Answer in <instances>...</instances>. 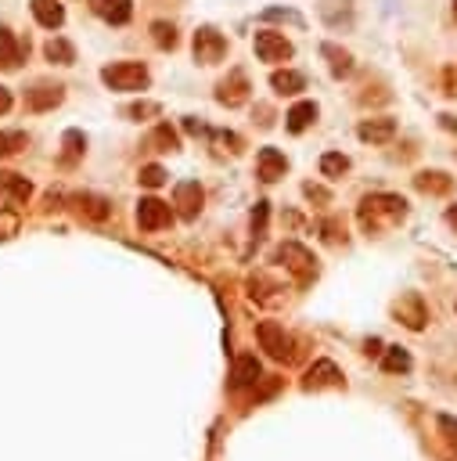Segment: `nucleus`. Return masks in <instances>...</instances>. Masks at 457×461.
Returning a JSON list of instances; mask_svg holds the SVG:
<instances>
[{
  "mask_svg": "<svg viewBox=\"0 0 457 461\" xmlns=\"http://www.w3.org/2000/svg\"><path fill=\"white\" fill-rule=\"evenodd\" d=\"M417 187L421 191H432V194H443V191H450V176H443V173H421L417 176Z\"/></svg>",
  "mask_w": 457,
  "mask_h": 461,
  "instance_id": "obj_25",
  "label": "nucleus"
},
{
  "mask_svg": "<svg viewBox=\"0 0 457 461\" xmlns=\"http://www.w3.org/2000/svg\"><path fill=\"white\" fill-rule=\"evenodd\" d=\"M151 29H155V40H158V47H173V43H176V32H173V25H166V22H155Z\"/></svg>",
  "mask_w": 457,
  "mask_h": 461,
  "instance_id": "obj_32",
  "label": "nucleus"
},
{
  "mask_svg": "<svg viewBox=\"0 0 457 461\" xmlns=\"http://www.w3.org/2000/svg\"><path fill=\"white\" fill-rule=\"evenodd\" d=\"M151 144H158V151H173V148H176V133L162 122V126L151 133Z\"/></svg>",
  "mask_w": 457,
  "mask_h": 461,
  "instance_id": "obj_28",
  "label": "nucleus"
},
{
  "mask_svg": "<svg viewBox=\"0 0 457 461\" xmlns=\"http://www.w3.org/2000/svg\"><path fill=\"white\" fill-rule=\"evenodd\" d=\"M342 375H338V367L331 364V360H320V364H313L309 367V385H331V382H338Z\"/></svg>",
  "mask_w": 457,
  "mask_h": 461,
  "instance_id": "obj_22",
  "label": "nucleus"
},
{
  "mask_svg": "<svg viewBox=\"0 0 457 461\" xmlns=\"http://www.w3.org/2000/svg\"><path fill=\"white\" fill-rule=\"evenodd\" d=\"M270 86H273L277 94H299V90L306 86V76H302V72L284 68V72H273V76H270Z\"/></svg>",
  "mask_w": 457,
  "mask_h": 461,
  "instance_id": "obj_18",
  "label": "nucleus"
},
{
  "mask_svg": "<svg viewBox=\"0 0 457 461\" xmlns=\"http://www.w3.org/2000/svg\"><path fill=\"white\" fill-rule=\"evenodd\" d=\"M173 194H176L180 216H184V220H194L198 209H202V187H198V180H184V184H176Z\"/></svg>",
  "mask_w": 457,
  "mask_h": 461,
  "instance_id": "obj_9",
  "label": "nucleus"
},
{
  "mask_svg": "<svg viewBox=\"0 0 457 461\" xmlns=\"http://www.w3.org/2000/svg\"><path fill=\"white\" fill-rule=\"evenodd\" d=\"M345 169H349V158L338 155V151H327V155L320 158V173H324V176H342Z\"/></svg>",
  "mask_w": 457,
  "mask_h": 461,
  "instance_id": "obj_24",
  "label": "nucleus"
},
{
  "mask_svg": "<svg viewBox=\"0 0 457 461\" xmlns=\"http://www.w3.org/2000/svg\"><path fill=\"white\" fill-rule=\"evenodd\" d=\"M14 230H18V212H11V209L0 205V238H11Z\"/></svg>",
  "mask_w": 457,
  "mask_h": 461,
  "instance_id": "obj_31",
  "label": "nucleus"
},
{
  "mask_svg": "<svg viewBox=\"0 0 457 461\" xmlns=\"http://www.w3.org/2000/svg\"><path fill=\"white\" fill-rule=\"evenodd\" d=\"M284 166H288V162H284V155H281L277 148H263V151H259V180L270 184V180L284 176Z\"/></svg>",
  "mask_w": 457,
  "mask_h": 461,
  "instance_id": "obj_12",
  "label": "nucleus"
},
{
  "mask_svg": "<svg viewBox=\"0 0 457 461\" xmlns=\"http://www.w3.org/2000/svg\"><path fill=\"white\" fill-rule=\"evenodd\" d=\"M284 119H288V130H291V133H302V130L317 119V104H313V101H299Z\"/></svg>",
  "mask_w": 457,
  "mask_h": 461,
  "instance_id": "obj_16",
  "label": "nucleus"
},
{
  "mask_svg": "<svg viewBox=\"0 0 457 461\" xmlns=\"http://www.w3.org/2000/svg\"><path fill=\"white\" fill-rule=\"evenodd\" d=\"M385 371H407L410 367V357H407V349H399V346H392L389 353H385V364H381Z\"/></svg>",
  "mask_w": 457,
  "mask_h": 461,
  "instance_id": "obj_27",
  "label": "nucleus"
},
{
  "mask_svg": "<svg viewBox=\"0 0 457 461\" xmlns=\"http://www.w3.org/2000/svg\"><path fill=\"white\" fill-rule=\"evenodd\" d=\"M101 79L112 90H144L148 86V68L140 61H115L101 68Z\"/></svg>",
  "mask_w": 457,
  "mask_h": 461,
  "instance_id": "obj_2",
  "label": "nucleus"
},
{
  "mask_svg": "<svg viewBox=\"0 0 457 461\" xmlns=\"http://www.w3.org/2000/svg\"><path fill=\"white\" fill-rule=\"evenodd\" d=\"M32 14H36V22L47 25V29H54V25L65 22V11H61L58 0H32Z\"/></svg>",
  "mask_w": 457,
  "mask_h": 461,
  "instance_id": "obj_15",
  "label": "nucleus"
},
{
  "mask_svg": "<svg viewBox=\"0 0 457 461\" xmlns=\"http://www.w3.org/2000/svg\"><path fill=\"white\" fill-rule=\"evenodd\" d=\"M255 54H259V61H288L291 58V43L281 32L263 29V32H255Z\"/></svg>",
  "mask_w": 457,
  "mask_h": 461,
  "instance_id": "obj_6",
  "label": "nucleus"
},
{
  "mask_svg": "<svg viewBox=\"0 0 457 461\" xmlns=\"http://www.w3.org/2000/svg\"><path fill=\"white\" fill-rule=\"evenodd\" d=\"M273 259H277V263H284V267H288L291 274H299L302 281L317 274V267H313V256H309L302 245H295V241H284V245L273 252Z\"/></svg>",
  "mask_w": 457,
  "mask_h": 461,
  "instance_id": "obj_4",
  "label": "nucleus"
},
{
  "mask_svg": "<svg viewBox=\"0 0 457 461\" xmlns=\"http://www.w3.org/2000/svg\"><path fill=\"white\" fill-rule=\"evenodd\" d=\"M22 54H25V47H22L7 29H0V65H4V68H14V65L22 61Z\"/></svg>",
  "mask_w": 457,
  "mask_h": 461,
  "instance_id": "obj_19",
  "label": "nucleus"
},
{
  "mask_svg": "<svg viewBox=\"0 0 457 461\" xmlns=\"http://www.w3.org/2000/svg\"><path fill=\"white\" fill-rule=\"evenodd\" d=\"M255 335H259V342H263V349L273 357V360H291L295 353H291V335L281 328V324H273V321H263L259 328H255Z\"/></svg>",
  "mask_w": 457,
  "mask_h": 461,
  "instance_id": "obj_3",
  "label": "nucleus"
},
{
  "mask_svg": "<svg viewBox=\"0 0 457 461\" xmlns=\"http://www.w3.org/2000/svg\"><path fill=\"white\" fill-rule=\"evenodd\" d=\"M137 223L140 230H158L169 223V205L158 202V198H140L137 202Z\"/></svg>",
  "mask_w": 457,
  "mask_h": 461,
  "instance_id": "obj_7",
  "label": "nucleus"
},
{
  "mask_svg": "<svg viewBox=\"0 0 457 461\" xmlns=\"http://www.w3.org/2000/svg\"><path fill=\"white\" fill-rule=\"evenodd\" d=\"M7 108H11V90H4V86H0V115H4Z\"/></svg>",
  "mask_w": 457,
  "mask_h": 461,
  "instance_id": "obj_36",
  "label": "nucleus"
},
{
  "mask_svg": "<svg viewBox=\"0 0 457 461\" xmlns=\"http://www.w3.org/2000/svg\"><path fill=\"white\" fill-rule=\"evenodd\" d=\"M216 97H220L223 104H230V108H234V104H245V101H248V79H245V72H241V68H234V72H230V79H223V83H220Z\"/></svg>",
  "mask_w": 457,
  "mask_h": 461,
  "instance_id": "obj_8",
  "label": "nucleus"
},
{
  "mask_svg": "<svg viewBox=\"0 0 457 461\" xmlns=\"http://www.w3.org/2000/svg\"><path fill=\"white\" fill-rule=\"evenodd\" d=\"M18 148H25V133L22 130H4L0 133V158L4 155H14Z\"/></svg>",
  "mask_w": 457,
  "mask_h": 461,
  "instance_id": "obj_26",
  "label": "nucleus"
},
{
  "mask_svg": "<svg viewBox=\"0 0 457 461\" xmlns=\"http://www.w3.org/2000/svg\"><path fill=\"white\" fill-rule=\"evenodd\" d=\"M259 382V360L255 357H237L234 360V371H230V385L234 389H248Z\"/></svg>",
  "mask_w": 457,
  "mask_h": 461,
  "instance_id": "obj_11",
  "label": "nucleus"
},
{
  "mask_svg": "<svg viewBox=\"0 0 457 461\" xmlns=\"http://www.w3.org/2000/svg\"><path fill=\"white\" fill-rule=\"evenodd\" d=\"M439 429H443V432H450V439L457 443V421H453V418H446V414H443V418H439Z\"/></svg>",
  "mask_w": 457,
  "mask_h": 461,
  "instance_id": "obj_34",
  "label": "nucleus"
},
{
  "mask_svg": "<svg viewBox=\"0 0 457 461\" xmlns=\"http://www.w3.org/2000/svg\"><path fill=\"white\" fill-rule=\"evenodd\" d=\"M453 14H457V0H453Z\"/></svg>",
  "mask_w": 457,
  "mask_h": 461,
  "instance_id": "obj_38",
  "label": "nucleus"
},
{
  "mask_svg": "<svg viewBox=\"0 0 457 461\" xmlns=\"http://www.w3.org/2000/svg\"><path fill=\"white\" fill-rule=\"evenodd\" d=\"M320 50H324V58H331V72H335V76H349V72H353V58H349L345 50H338L335 43H324Z\"/></svg>",
  "mask_w": 457,
  "mask_h": 461,
  "instance_id": "obj_21",
  "label": "nucleus"
},
{
  "mask_svg": "<svg viewBox=\"0 0 457 461\" xmlns=\"http://www.w3.org/2000/svg\"><path fill=\"white\" fill-rule=\"evenodd\" d=\"M407 216V202L399 198V194H371V198H363V205H360V223H363V230H381V227H392V223H399Z\"/></svg>",
  "mask_w": 457,
  "mask_h": 461,
  "instance_id": "obj_1",
  "label": "nucleus"
},
{
  "mask_svg": "<svg viewBox=\"0 0 457 461\" xmlns=\"http://www.w3.org/2000/svg\"><path fill=\"white\" fill-rule=\"evenodd\" d=\"M446 220H450V227L457 230V205H450V209H446Z\"/></svg>",
  "mask_w": 457,
  "mask_h": 461,
  "instance_id": "obj_37",
  "label": "nucleus"
},
{
  "mask_svg": "<svg viewBox=\"0 0 457 461\" xmlns=\"http://www.w3.org/2000/svg\"><path fill=\"white\" fill-rule=\"evenodd\" d=\"M83 202V209L94 216V220H104L108 216V202L104 198H94V194H86V198H79Z\"/></svg>",
  "mask_w": 457,
  "mask_h": 461,
  "instance_id": "obj_30",
  "label": "nucleus"
},
{
  "mask_svg": "<svg viewBox=\"0 0 457 461\" xmlns=\"http://www.w3.org/2000/svg\"><path fill=\"white\" fill-rule=\"evenodd\" d=\"M140 184L144 187H162L166 184V169L162 166H144L140 169Z\"/></svg>",
  "mask_w": 457,
  "mask_h": 461,
  "instance_id": "obj_29",
  "label": "nucleus"
},
{
  "mask_svg": "<svg viewBox=\"0 0 457 461\" xmlns=\"http://www.w3.org/2000/svg\"><path fill=\"white\" fill-rule=\"evenodd\" d=\"M43 50H47V58H50V61H58V65H72V61H76L72 43H68V40H61V36H54V40H50Z\"/></svg>",
  "mask_w": 457,
  "mask_h": 461,
  "instance_id": "obj_20",
  "label": "nucleus"
},
{
  "mask_svg": "<svg viewBox=\"0 0 457 461\" xmlns=\"http://www.w3.org/2000/svg\"><path fill=\"white\" fill-rule=\"evenodd\" d=\"M356 133H360V140L385 144V140L396 137V119H363V122L356 126Z\"/></svg>",
  "mask_w": 457,
  "mask_h": 461,
  "instance_id": "obj_10",
  "label": "nucleus"
},
{
  "mask_svg": "<svg viewBox=\"0 0 457 461\" xmlns=\"http://www.w3.org/2000/svg\"><path fill=\"white\" fill-rule=\"evenodd\" d=\"M396 313H399V321H403L407 328H421V324H425V306H421L417 295H407L403 303H396Z\"/></svg>",
  "mask_w": 457,
  "mask_h": 461,
  "instance_id": "obj_17",
  "label": "nucleus"
},
{
  "mask_svg": "<svg viewBox=\"0 0 457 461\" xmlns=\"http://www.w3.org/2000/svg\"><path fill=\"white\" fill-rule=\"evenodd\" d=\"M94 11H97L104 22H112V25H122V22H130V14H133L130 0H94Z\"/></svg>",
  "mask_w": 457,
  "mask_h": 461,
  "instance_id": "obj_13",
  "label": "nucleus"
},
{
  "mask_svg": "<svg viewBox=\"0 0 457 461\" xmlns=\"http://www.w3.org/2000/svg\"><path fill=\"white\" fill-rule=\"evenodd\" d=\"M58 101H61V86H36V90L25 94V104H29L32 112H47V108H54Z\"/></svg>",
  "mask_w": 457,
  "mask_h": 461,
  "instance_id": "obj_14",
  "label": "nucleus"
},
{
  "mask_svg": "<svg viewBox=\"0 0 457 461\" xmlns=\"http://www.w3.org/2000/svg\"><path fill=\"white\" fill-rule=\"evenodd\" d=\"M158 112V104H133L130 108V115H155Z\"/></svg>",
  "mask_w": 457,
  "mask_h": 461,
  "instance_id": "obj_35",
  "label": "nucleus"
},
{
  "mask_svg": "<svg viewBox=\"0 0 457 461\" xmlns=\"http://www.w3.org/2000/svg\"><path fill=\"white\" fill-rule=\"evenodd\" d=\"M0 187L11 191V198H18V202L29 198V180H22L18 173H0Z\"/></svg>",
  "mask_w": 457,
  "mask_h": 461,
  "instance_id": "obj_23",
  "label": "nucleus"
},
{
  "mask_svg": "<svg viewBox=\"0 0 457 461\" xmlns=\"http://www.w3.org/2000/svg\"><path fill=\"white\" fill-rule=\"evenodd\" d=\"M223 54H227V40L216 29H198L194 32V58L202 65H216Z\"/></svg>",
  "mask_w": 457,
  "mask_h": 461,
  "instance_id": "obj_5",
  "label": "nucleus"
},
{
  "mask_svg": "<svg viewBox=\"0 0 457 461\" xmlns=\"http://www.w3.org/2000/svg\"><path fill=\"white\" fill-rule=\"evenodd\" d=\"M65 144H68V151H65V158H76V155L83 151V137H79L76 130H68V133H65Z\"/></svg>",
  "mask_w": 457,
  "mask_h": 461,
  "instance_id": "obj_33",
  "label": "nucleus"
}]
</instances>
